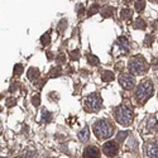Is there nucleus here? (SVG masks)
<instances>
[{
  "mask_svg": "<svg viewBox=\"0 0 158 158\" xmlns=\"http://www.w3.org/2000/svg\"><path fill=\"white\" fill-rule=\"evenodd\" d=\"M152 42H153V36H152V34H148V36L146 37L144 44L146 46H150V44H152Z\"/></svg>",
  "mask_w": 158,
  "mask_h": 158,
  "instance_id": "nucleus-28",
  "label": "nucleus"
},
{
  "mask_svg": "<svg viewBox=\"0 0 158 158\" xmlns=\"http://www.w3.org/2000/svg\"><path fill=\"white\" fill-rule=\"evenodd\" d=\"M23 71V65H20V63H17L15 67H14V75L15 76H19L20 73Z\"/></svg>",
  "mask_w": 158,
  "mask_h": 158,
  "instance_id": "nucleus-24",
  "label": "nucleus"
},
{
  "mask_svg": "<svg viewBox=\"0 0 158 158\" xmlns=\"http://www.w3.org/2000/svg\"><path fill=\"white\" fill-rule=\"evenodd\" d=\"M87 59H89V63L92 66H97L99 65V58L96 56H92V55H87Z\"/></svg>",
  "mask_w": 158,
  "mask_h": 158,
  "instance_id": "nucleus-20",
  "label": "nucleus"
},
{
  "mask_svg": "<svg viewBox=\"0 0 158 158\" xmlns=\"http://www.w3.org/2000/svg\"><path fill=\"white\" fill-rule=\"evenodd\" d=\"M135 95L138 97V100L140 101H146L147 99H149L153 95V85L149 80H146V81H142L137 87Z\"/></svg>",
  "mask_w": 158,
  "mask_h": 158,
  "instance_id": "nucleus-3",
  "label": "nucleus"
},
{
  "mask_svg": "<svg viewBox=\"0 0 158 158\" xmlns=\"http://www.w3.org/2000/svg\"><path fill=\"white\" fill-rule=\"evenodd\" d=\"M83 158H99L100 157V152L96 147L94 146H90L87 148L83 149V153H82Z\"/></svg>",
  "mask_w": 158,
  "mask_h": 158,
  "instance_id": "nucleus-8",
  "label": "nucleus"
},
{
  "mask_svg": "<svg viewBox=\"0 0 158 158\" xmlns=\"http://www.w3.org/2000/svg\"><path fill=\"white\" fill-rule=\"evenodd\" d=\"M124 1L126 3V4H129V3H130V1H132V0H124Z\"/></svg>",
  "mask_w": 158,
  "mask_h": 158,
  "instance_id": "nucleus-34",
  "label": "nucleus"
},
{
  "mask_svg": "<svg viewBox=\"0 0 158 158\" xmlns=\"http://www.w3.org/2000/svg\"><path fill=\"white\" fill-rule=\"evenodd\" d=\"M77 9H79V17H81L82 13L85 12V8H83V5H79L77 6Z\"/></svg>",
  "mask_w": 158,
  "mask_h": 158,
  "instance_id": "nucleus-32",
  "label": "nucleus"
},
{
  "mask_svg": "<svg viewBox=\"0 0 158 158\" xmlns=\"http://www.w3.org/2000/svg\"><path fill=\"white\" fill-rule=\"evenodd\" d=\"M71 58H72V61H77V59L80 58L79 51H73V52H71Z\"/></svg>",
  "mask_w": 158,
  "mask_h": 158,
  "instance_id": "nucleus-29",
  "label": "nucleus"
},
{
  "mask_svg": "<svg viewBox=\"0 0 158 158\" xmlns=\"http://www.w3.org/2000/svg\"><path fill=\"white\" fill-rule=\"evenodd\" d=\"M62 75V70L61 67H55L51 70V77H58Z\"/></svg>",
  "mask_w": 158,
  "mask_h": 158,
  "instance_id": "nucleus-23",
  "label": "nucleus"
},
{
  "mask_svg": "<svg viewBox=\"0 0 158 158\" xmlns=\"http://www.w3.org/2000/svg\"><path fill=\"white\" fill-rule=\"evenodd\" d=\"M56 59H57V62L62 63V62H65V61H66V56L63 55V53H59V55L57 56V58H56Z\"/></svg>",
  "mask_w": 158,
  "mask_h": 158,
  "instance_id": "nucleus-31",
  "label": "nucleus"
},
{
  "mask_svg": "<svg viewBox=\"0 0 158 158\" xmlns=\"http://www.w3.org/2000/svg\"><path fill=\"white\" fill-rule=\"evenodd\" d=\"M89 137H90V132H89V129H87V126H85L82 130L79 132V139L81 140V142L89 140Z\"/></svg>",
  "mask_w": 158,
  "mask_h": 158,
  "instance_id": "nucleus-12",
  "label": "nucleus"
},
{
  "mask_svg": "<svg viewBox=\"0 0 158 158\" xmlns=\"http://www.w3.org/2000/svg\"><path fill=\"white\" fill-rule=\"evenodd\" d=\"M146 22L143 20L142 18H138V19H135V22H134V24H133V27L135 28V29H144L146 28Z\"/></svg>",
  "mask_w": 158,
  "mask_h": 158,
  "instance_id": "nucleus-16",
  "label": "nucleus"
},
{
  "mask_svg": "<svg viewBox=\"0 0 158 158\" xmlns=\"http://www.w3.org/2000/svg\"><path fill=\"white\" fill-rule=\"evenodd\" d=\"M8 101H9V103H6V105H8V106H12V105H15V100H14V99H9Z\"/></svg>",
  "mask_w": 158,
  "mask_h": 158,
  "instance_id": "nucleus-33",
  "label": "nucleus"
},
{
  "mask_svg": "<svg viewBox=\"0 0 158 158\" xmlns=\"http://www.w3.org/2000/svg\"><path fill=\"white\" fill-rule=\"evenodd\" d=\"M128 67H129V71L134 73V75H143L148 70V65H147V62L142 57H134L129 61Z\"/></svg>",
  "mask_w": 158,
  "mask_h": 158,
  "instance_id": "nucleus-4",
  "label": "nucleus"
},
{
  "mask_svg": "<svg viewBox=\"0 0 158 158\" xmlns=\"http://www.w3.org/2000/svg\"><path fill=\"white\" fill-rule=\"evenodd\" d=\"M126 135H128V132H119L117 135V142H123L126 138Z\"/></svg>",
  "mask_w": 158,
  "mask_h": 158,
  "instance_id": "nucleus-25",
  "label": "nucleus"
},
{
  "mask_svg": "<svg viewBox=\"0 0 158 158\" xmlns=\"http://www.w3.org/2000/svg\"><path fill=\"white\" fill-rule=\"evenodd\" d=\"M114 8L113 6H105L104 9H101V15L104 17V18H109V17H111L114 14Z\"/></svg>",
  "mask_w": 158,
  "mask_h": 158,
  "instance_id": "nucleus-14",
  "label": "nucleus"
},
{
  "mask_svg": "<svg viewBox=\"0 0 158 158\" xmlns=\"http://www.w3.org/2000/svg\"><path fill=\"white\" fill-rule=\"evenodd\" d=\"M144 6H146V1L144 0H138V1H135V4H134V8H135V12H143L144 10Z\"/></svg>",
  "mask_w": 158,
  "mask_h": 158,
  "instance_id": "nucleus-18",
  "label": "nucleus"
},
{
  "mask_svg": "<svg viewBox=\"0 0 158 158\" xmlns=\"http://www.w3.org/2000/svg\"><path fill=\"white\" fill-rule=\"evenodd\" d=\"M85 108L90 113H97L99 109L101 108V99L99 96V94L92 92L85 99Z\"/></svg>",
  "mask_w": 158,
  "mask_h": 158,
  "instance_id": "nucleus-5",
  "label": "nucleus"
},
{
  "mask_svg": "<svg viewBox=\"0 0 158 158\" xmlns=\"http://www.w3.org/2000/svg\"><path fill=\"white\" fill-rule=\"evenodd\" d=\"M27 76H28V79L29 80H37L38 77H39V71H38L37 68H34V67H30L29 68V71H28L27 73Z\"/></svg>",
  "mask_w": 158,
  "mask_h": 158,
  "instance_id": "nucleus-13",
  "label": "nucleus"
},
{
  "mask_svg": "<svg viewBox=\"0 0 158 158\" xmlns=\"http://www.w3.org/2000/svg\"><path fill=\"white\" fill-rule=\"evenodd\" d=\"M50 42H51V33L50 32H47L46 34H43L41 38V43L43 44V46H47V44H50Z\"/></svg>",
  "mask_w": 158,
  "mask_h": 158,
  "instance_id": "nucleus-19",
  "label": "nucleus"
},
{
  "mask_svg": "<svg viewBox=\"0 0 158 158\" xmlns=\"http://www.w3.org/2000/svg\"><path fill=\"white\" fill-rule=\"evenodd\" d=\"M119 82H120V85L124 87V89L129 90L134 86V77L132 75H129V73H120V76H119Z\"/></svg>",
  "mask_w": 158,
  "mask_h": 158,
  "instance_id": "nucleus-6",
  "label": "nucleus"
},
{
  "mask_svg": "<svg viewBox=\"0 0 158 158\" xmlns=\"http://www.w3.org/2000/svg\"><path fill=\"white\" fill-rule=\"evenodd\" d=\"M115 119H117V121L119 124L128 126L132 124L133 111L128 106H125V105H120V106H118L115 109Z\"/></svg>",
  "mask_w": 158,
  "mask_h": 158,
  "instance_id": "nucleus-2",
  "label": "nucleus"
},
{
  "mask_svg": "<svg viewBox=\"0 0 158 158\" xmlns=\"http://www.w3.org/2000/svg\"><path fill=\"white\" fill-rule=\"evenodd\" d=\"M114 80V73L111 71H104L103 73V81L105 82H110Z\"/></svg>",
  "mask_w": 158,
  "mask_h": 158,
  "instance_id": "nucleus-17",
  "label": "nucleus"
},
{
  "mask_svg": "<svg viewBox=\"0 0 158 158\" xmlns=\"http://www.w3.org/2000/svg\"><path fill=\"white\" fill-rule=\"evenodd\" d=\"M158 130V123H157V119L154 117H150L147 121V132L149 133H156Z\"/></svg>",
  "mask_w": 158,
  "mask_h": 158,
  "instance_id": "nucleus-10",
  "label": "nucleus"
},
{
  "mask_svg": "<svg viewBox=\"0 0 158 158\" xmlns=\"http://www.w3.org/2000/svg\"><path fill=\"white\" fill-rule=\"evenodd\" d=\"M103 152L106 154L108 157H114L118 153V146L114 142H106L103 146Z\"/></svg>",
  "mask_w": 158,
  "mask_h": 158,
  "instance_id": "nucleus-7",
  "label": "nucleus"
},
{
  "mask_svg": "<svg viewBox=\"0 0 158 158\" xmlns=\"http://www.w3.org/2000/svg\"><path fill=\"white\" fill-rule=\"evenodd\" d=\"M132 15H133V12L130 9H123L121 10V13H120V18L123 20H128V19H130L132 18Z\"/></svg>",
  "mask_w": 158,
  "mask_h": 158,
  "instance_id": "nucleus-15",
  "label": "nucleus"
},
{
  "mask_svg": "<svg viewBox=\"0 0 158 158\" xmlns=\"http://www.w3.org/2000/svg\"><path fill=\"white\" fill-rule=\"evenodd\" d=\"M114 128L108 120H99L94 124V133L99 139H106L113 135Z\"/></svg>",
  "mask_w": 158,
  "mask_h": 158,
  "instance_id": "nucleus-1",
  "label": "nucleus"
},
{
  "mask_svg": "<svg viewBox=\"0 0 158 158\" xmlns=\"http://www.w3.org/2000/svg\"><path fill=\"white\" fill-rule=\"evenodd\" d=\"M100 10V6H99V4H94V5H91V8H90V10H89V13H87V15L89 17H92L94 14H96L97 12Z\"/></svg>",
  "mask_w": 158,
  "mask_h": 158,
  "instance_id": "nucleus-22",
  "label": "nucleus"
},
{
  "mask_svg": "<svg viewBox=\"0 0 158 158\" xmlns=\"http://www.w3.org/2000/svg\"><path fill=\"white\" fill-rule=\"evenodd\" d=\"M66 27H67V20H66V19H62L61 22H59V26H58V30H59V32L65 30V29H66Z\"/></svg>",
  "mask_w": 158,
  "mask_h": 158,
  "instance_id": "nucleus-26",
  "label": "nucleus"
},
{
  "mask_svg": "<svg viewBox=\"0 0 158 158\" xmlns=\"http://www.w3.org/2000/svg\"><path fill=\"white\" fill-rule=\"evenodd\" d=\"M32 103H33L34 106H38V105L41 104V97H39V95H34V96L32 97Z\"/></svg>",
  "mask_w": 158,
  "mask_h": 158,
  "instance_id": "nucleus-27",
  "label": "nucleus"
},
{
  "mask_svg": "<svg viewBox=\"0 0 158 158\" xmlns=\"http://www.w3.org/2000/svg\"><path fill=\"white\" fill-rule=\"evenodd\" d=\"M147 154L149 158H158V143H149L147 146Z\"/></svg>",
  "mask_w": 158,
  "mask_h": 158,
  "instance_id": "nucleus-9",
  "label": "nucleus"
},
{
  "mask_svg": "<svg viewBox=\"0 0 158 158\" xmlns=\"http://www.w3.org/2000/svg\"><path fill=\"white\" fill-rule=\"evenodd\" d=\"M51 118H52V114L50 113V111H47V110H43V111H42V121L48 123V121L51 120Z\"/></svg>",
  "mask_w": 158,
  "mask_h": 158,
  "instance_id": "nucleus-21",
  "label": "nucleus"
},
{
  "mask_svg": "<svg viewBox=\"0 0 158 158\" xmlns=\"http://www.w3.org/2000/svg\"><path fill=\"white\" fill-rule=\"evenodd\" d=\"M36 154L37 153H36V150H34V149L33 150H28V152L26 153V157L27 158H34V157H36Z\"/></svg>",
  "mask_w": 158,
  "mask_h": 158,
  "instance_id": "nucleus-30",
  "label": "nucleus"
},
{
  "mask_svg": "<svg viewBox=\"0 0 158 158\" xmlns=\"http://www.w3.org/2000/svg\"><path fill=\"white\" fill-rule=\"evenodd\" d=\"M117 43L119 46V48H120L124 53H128V52H129L130 46H129V42H128V39H126L125 37H119L118 41H117Z\"/></svg>",
  "mask_w": 158,
  "mask_h": 158,
  "instance_id": "nucleus-11",
  "label": "nucleus"
}]
</instances>
